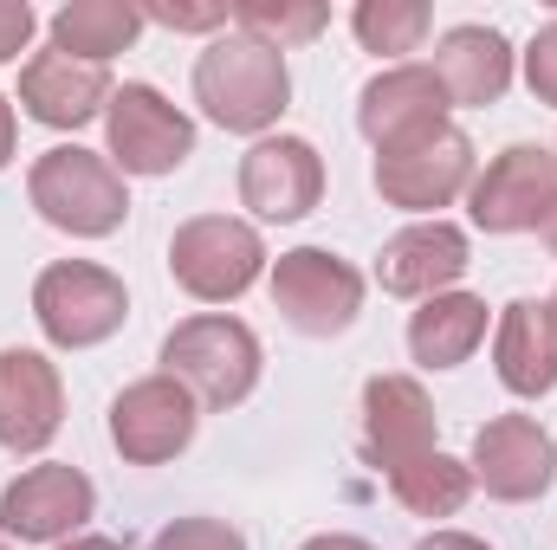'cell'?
I'll use <instances>...</instances> for the list:
<instances>
[{"label":"cell","mask_w":557,"mask_h":550,"mask_svg":"<svg viewBox=\"0 0 557 550\" xmlns=\"http://www.w3.org/2000/svg\"><path fill=\"white\" fill-rule=\"evenodd\" d=\"M267 273V240L253 221L234 214H195L169 234V278L201 304H234Z\"/></svg>","instance_id":"4"},{"label":"cell","mask_w":557,"mask_h":550,"mask_svg":"<svg viewBox=\"0 0 557 550\" xmlns=\"http://www.w3.org/2000/svg\"><path fill=\"white\" fill-rule=\"evenodd\" d=\"M519 65H525V91L557 111V20H545V26L532 33V46L519 52Z\"/></svg>","instance_id":"28"},{"label":"cell","mask_w":557,"mask_h":550,"mask_svg":"<svg viewBox=\"0 0 557 550\" xmlns=\"http://www.w3.org/2000/svg\"><path fill=\"white\" fill-rule=\"evenodd\" d=\"M201 427V402L175 383V376H143L131 383L117 402H111V447L131 460V466H169L175 453H188Z\"/></svg>","instance_id":"12"},{"label":"cell","mask_w":557,"mask_h":550,"mask_svg":"<svg viewBox=\"0 0 557 550\" xmlns=\"http://www.w3.org/2000/svg\"><path fill=\"white\" fill-rule=\"evenodd\" d=\"M26 201L46 227H59L72 240H111L131 221V188H124L117 162L98 149H78V142H59L26 168Z\"/></svg>","instance_id":"2"},{"label":"cell","mask_w":557,"mask_h":550,"mask_svg":"<svg viewBox=\"0 0 557 550\" xmlns=\"http://www.w3.org/2000/svg\"><path fill=\"white\" fill-rule=\"evenodd\" d=\"M447 91H441V78L416 65V59H403V65H389V72H376L370 85H363V98H357V130L370 137L376 155H389V149H409V142L434 137V130H447Z\"/></svg>","instance_id":"13"},{"label":"cell","mask_w":557,"mask_h":550,"mask_svg":"<svg viewBox=\"0 0 557 550\" xmlns=\"http://www.w3.org/2000/svg\"><path fill=\"white\" fill-rule=\"evenodd\" d=\"M416 550H493L486 538H473V532H428Z\"/></svg>","instance_id":"30"},{"label":"cell","mask_w":557,"mask_h":550,"mask_svg":"<svg viewBox=\"0 0 557 550\" xmlns=\"http://www.w3.org/2000/svg\"><path fill=\"white\" fill-rule=\"evenodd\" d=\"M195 104L227 137H253V142L273 137V124L285 117V104H292L285 52H273L267 39H253L240 26H227L195 59Z\"/></svg>","instance_id":"1"},{"label":"cell","mask_w":557,"mask_h":550,"mask_svg":"<svg viewBox=\"0 0 557 550\" xmlns=\"http://www.w3.org/2000/svg\"><path fill=\"white\" fill-rule=\"evenodd\" d=\"M324 201V155L305 137H260L240 155V208H253L260 221H305Z\"/></svg>","instance_id":"14"},{"label":"cell","mask_w":557,"mask_h":550,"mask_svg":"<svg viewBox=\"0 0 557 550\" xmlns=\"http://www.w3.org/2000/svg\"><path fill=\"white\" fill-rule=\"evenodd\" d=\"M467 188H473V137L454 130V124L409 142V149L376 155V195L389 208H403V214L441 221V208H454Z\"/></svg>","instance_id":"10"},{"label":"cell","mask_w":557,"mask_h":550,"mask_svg":"<svg viewBox=\"0 0 557 550\" xmlns=\"http://www.w3.org/2000/svg\"><path fill=\"white\" fill-rule=\"evenodd\" d=\"M98 512V486L65 466V460H46V466H26L20 479H7L0 492V532L20 538V545H65L91 525Z\"/></svg>","instance_id":"9"},{"label":"cell","mask_w":557,"mask_h":550,"mask_svg":"<svg viewBox=\"0 0 557 550\" xmlns=\"http://www.w3.org/2000/svg\"><path fill=\"white\" fill-rule=\"evenodd\" d=\"M137 39H143L137 0H65L52 13V46L72 52V59H85V65H111Z\"/></svg>","instance_id":"22"},{"label":"cell","mask_w":557,"mask_h":550,"mask_svg":"<svg viewBox=\"0 0 557 550\" xmlns=\"http://www.w3.org/2000/svg\"><path fill=\"white\" fill-rule=\"evenodd\" d=\"M260 337L227 317V311H201V317H182L169 337H162V376H175L201 409L227 414L240 409L253 389H260Z\"/></svg>","instance_id":"3"},{"label":"cell","mask_w":557,"mask_h":550,"mask_svg":"<svg viewBox=\"0 0 557 550\" xmlns=\"http://www.w3.org/2000/svg\"><path fill=\"white\" fill-rule=\"evenodd\" d=\"M552 304H557V298H552Z\"/></svg>","instance_id":"36"},{"label":"cell","mask_w":557,"mask_h":550,"mask_svg":"<svg viewBox=\"0 0 557 550\" xmlns=\"http://www.w3.org/2000/svg\"><path fill=\"white\" fill-rule=\"evenodd\" d=\"M493 370L519 402H539L557 389V304L552 298H512L493 324Z\"/></svg>","instance_id":"20"},{"label":"cell","mask_w":557,"mask_h":550,"mask_svg":"<svg viewBox=\"0 0 557 550\" xmlns=\"http://www.w3.org/2000/svg\"><path fill=\"white\" fill-rule=\"evenodd\" d=\"M486 298L473 291H441V298H421V311L409 317V357L421 370H460L480 343H486Z\"/></svg>","instance_id":"21"},{"label":"cell","mask_w":557,"mask_h":550,"mask_svg":"<svg viewBox=\"0 0 557 550\" xmlns=\"http://www.w3.org/2000/svg\"><path fill=\"white\" fill-rule=\"evenodd\" d=\"M434 447H441V421H434L428 389L416 376H370L363 383V460L389 479Z\"/></svg>","instance_id":"15"},{"label":"cell","mask_w":557,"mask_h":550,"mask_svg":"<svg viewBox=\"0 0 557 550\" xmlns=\"http://www.w3.org/2000/svg\"><path fill=\"white\" fill-rule=\"evenodd\" d=\"M473 266V247H467V227H454V221H416V227H403V234H389L383 240V253H376V285L389 291V298H441V291H454L460 278Z\"/></svg>","instance_id":"16"},{"label":"cell","mask_w":557,"mask_h":550,"mask_svg":"<svg viewBox=\"0 0 557 550\" xmlns=\"http://www.w3.org/2000/svg\"><path fill=\"white\" fill-rule=\"evenodd\" d=\"M33 317L46 330V343L59 350H98L104 337L124 330L131 317V291L111 266L91 260H52L46 273L33 278Z\"/></svg>","instance_id":"5"},{"label":"cell","mask_w":557,"mask_h":550,"mask_svg":"<svg viewBox=\"0 0 557 550\" xmlns=\"http://www.w3.org/2000/svg\"><path fill=\"white\" fill-rule=\"evenodd\" d=\"M234 26L267 39L273 52H292L331 26V7H318V0H234Z\"/></svg>","instance_id":"25"},{"label":"cell","mask_w":557,"mask_h":550,"mask_svg":"<svg viewBox=\"0 0 557 550\" xmlns=\"http://www.w3.org/2000/svg\"><path fill=\"white\" fill-rule=\"evenodd\" d=\"M428 26H434L428 0H357V13H350V33H357V46H363V52H376V59L421 52Z\"/></svg>","instance_id":"24"},{"label":"cell","mask_w":557,"mask_h":550,"mask_svg":"<svg viewBox=\"0 0 557 550\" xmlns=\"http://www.w3.org/2000/svg\"><path fill=\"white\" fill-rule=\"evenodd\" d=\"M33 33H39V13L26 0H0V65H13L33 46Z\"/></svg>","instance_id":"29"},{"label":"cell","mask_w":557,"mask_h":550,"mask_svg":"<svg viewBox=\"0 0 557 550\" xmlns=\"http://www.w3.org/2000/svg\"><path fill=\"white\" fill-rule=\"evenodd\" d=\"M298 550H376L370 538H350V532H318V538H305Z\"/></svg>","instance_id":"32"},{"label":"cell","mask_w":557,"mask_h":550,"mask_svg":"<svg viewBox=\"0 0 557 550\" xmlns=\"http://www.w3.org/2000/svg\"><path fill=\"white\" fill-rule=\"evenodd\" d=\"M273 311L298 337H344L363 317V273L331 247H292L273 260Z\"/></svg>","instance_id":"6"},{"label":"cell","mask_w":557,"mask_h":550,"mask_svg":"<svg viewBox=\"0 0 557 550\" xmlns=\"http://www.w3.org/2000/svg\"><path fill=\"white\" fill-rule=\"evenodd\" d=\"M104 137L117 175H175L195 155V124L156 85H117L104 104Z\"/></svg>","instance_id":"8"},{"label":"cell","mask_w":557,"mask_h":550,"mask_svg":"<svg viewBox=\"0 0 557 550\" xmlns=\"http://www.w3.org/2000/svg\"><path fill=\"white\" fill-rule=\"evenodd\" d=\"M0 550H7V545H0Z\"/></svg>","instance_id":"35"},{"label":"cell","mask_w":557,"mask_h":550,"mask_svg":"<svg viewBox=\"0 0 557 550\" xmlns=\"http://www.w3.org/2000/svg\"><path fill=\"white\" fill-rule=\"evenodd\" d=\"M111 91H117V85H111L104 65H85V59H72V52H59V46L33 52V59L20 65V111H26L33 124H46V130H85L91 117H104Z\"/></svg>","instance_id":"17"},{"label":"cell","mask_w":557,"mask_h":550,"mask_svg":"<svg viewBox=\"0 0 557 550\" xmlns=\"http://www.w3.org/2000/svg\"><path fill=\"white\" fill-rule=\"evenodd\" d=\"M13 149H20V124H13V98L0 91V168L13 162Z\"/></svg>","instance_id":"31"},{"label":"cell","mask_w":557,"mask_h":550,"mask_svg":"<svg viewBox=\"0 0 557 550\" xmlns=\"http://www.w3.org/2000/svg\"><path fill=\"white\" fill-rule=\"evenodd\" d=\"M149 550H247V538L227 525V518H169Z\"/></svg>","instance_id":"27"},{"label":"cell","mask_w":557,"mask_h":550,"mask_svg":"<svg viewBox=\"0 0 557 550\" xmlns=\"http://www.w3.org/2000/svg\"><path fill=\"white\" fill-rule=\"evenodd\" d=\"M473 486L499 505H532L557 479V440L532 414H493L473 434Z\"/></svg>","instance_id":"11"},{"label":"cell","mask_w":557,"mask_h":550,"mask_svg":"<svg viewBox=\"0 0 557 550\" xmlns=\"http://www.w3.org/2000/svg\"><path fill=\"white\" fill-rule=\"evenodd\" d=\"M539 240H545V247H552V260H557V201H552V214H545V221H539Z\"/></svg>","instance_id":"34"},{"label":"cell","mask_w":557,"mask_h":550,"mask_svg":"<svg viewBox=\"0 0 557 550\" xmlns=\"http://www.w3.org/2000/svg\"><path fill=\"white\" fill-rule=\"evenodd\" d=\"M59 550H131V545H117V538H85V532H78V538H65Z\"/></svg>","instance_id":"33"},{"label":"cell","mask_w":557,"mask_h":550,"mask_svg":"<svg viewBox=\"0 0 557 550\" xmlns=\"http://www.w3.org/2000/svg\"><path fill=\"white\" fill-rule=\"evenodd\" d=\"M512 59H519V52L506 46L499 26L467 20V26H447V33L434 39L428 72L441 78V91H447L454 111H486V104H499V98L512 91Z\"/></svg>","instance_id":"19"},{"label":"cell","mask_w":557,"mask_h":550,"mask_svg":"<svg viewBox=\"0 0 557 550\" xmlns=\"http://www.w3.org/2000/svg\"><path fill=\"white\" fill-rule=\"evenodd\" d=\"M389 492H396V505L416 512V518H454V512L473 499V466L434 447V453L409 460L403 473H389Z\"/></svg>","instance_id":"23"},{"label":"cell","mask_w":557,"mask_h":550,"mask_svg":"<svg viewBox=\"0 0 557 550\" xmlns=\"http://www.w3.org/2000/svg\"><path fill=\"white\" fill-rule=\"evenodd\" d=\"M552 201H557V149H539V142L499 149L467 188V214H473L480 234H539Z\"/></svg>","instance_id":"7"},{"label":"cell","mask_w":557,"mask_h":550,"mask_svg":"<svg viewBox=\"0 0 557 550\" xmlns=\"http://www.w3.org/2000/svg\"><path fill=\"white\" fill-rule=\"evenodd\" d=\"M65 427V383L59 363L39 350H0V447L39 453Z\"/></svg>","instance_id":"18"},{"label":"cell","mask_w":557,"mask_h":550,"mask_svg":"<svg viewBox=\"0 0 557 550\" xmlns=\"http://www.w3.org/2000/svg\"><path fill=\"white\" fill-rule=\"evenodd\" d=\"M143 26H169V33H227L234 26V7L227 0H143Z\"/></svg>","instance_id":"26"}]
</instances>
